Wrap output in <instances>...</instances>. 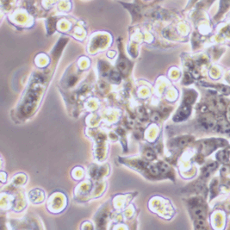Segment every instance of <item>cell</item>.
Segmentation results:
<instances>
[{
	"mask_svg": "<svg viewBox=\"0 0 230 230\" xmlns=\"http://www.w3.org/2000/svg\"><path fill=\"white\" fill-rule=\"evenodd\" d=\"M194 214H195V216L196 217H198V218H202V217H203L204 216V211L202 208L196 207L194 209Z\"/></svg>",
	"mask_w": 230,
	"mask_h": 230,
	"instance_id": "obj_4",
	"label": "cell"
},
{
	"mask_svg": "<svg viewBox=\"0 0 230 230\" xmlns=\"http://www.w3.org/2000/svg\"><path fill=\"white\" fill-rule=\"evenodd\" d=\"M36 95L34 91H29V94H28L27 98H26V101H25V104H24V106H23V110H24L26 113L30 111L31 109L33 108L35 101H36Z\"/></svg>",
	"mask_w": 230,
	"mask_h": 230,
	"instance_id": "obj_1",
	"label": "cell"
},
{
	"mask_svg": "<svg viewBox=\"0 0 230 230\" xmlns=\"http://www.w3.org/2000/svg\"><path fill=\"white\" fill-rule=\"evenodd\" d=\"M190 114V107L189 106H185L178 112V114L175 116V120H182V119H185Z\"/></svg>",
	"mask_w": 230,
	"mask_h": 230,
	"instance_id": "obj_2",
	"label": "cell"
},
{
	"mask_svg": "<svg viewBox=\"0 0 230 230\" xmlns=\"http://www.w3.org/2000/svg\"><path fill=\"white\" fill-rule=\"evenodd\" d=\"M64 41H60V43H59L58 45H57V47H55L54 53H58V54H59V53L60 52V50H61V49H60V48H62V47H63V45H65V43H66V42H64Z\"/></svg>",
	"mask_w": 230,
	"mask_h": 230,
	"instance_id": "obj_8",
	"label": "cell"
},
{
	"mask_svg": "<svg viewBox=\"0 0 230 230\" xmlns=\"http://www.w3.org/2000/svg\"><path fill=\"white\" fill-rule=\"evenodd\" d=\"M110 80L113 81V82H119L121 79V77H120L119 73H117V72H115V71H113V72L110 73Z\"/></svg>",
	"mask_w": 230,
	"mask_h": 230,
	"instance_id": "obj_3",
	"label": "cell"
},
{
	"mask_svg": "<svg viewBox=\"0 0 230 230\" xmlns=\"http://www.w3.org/2000/svg\"><path fill=\"white\" fill-rule=\"evenodd\" d=\"M145 156H146L147 159H148V160H153L154 159H155V153H153V151L152 150H147L146 151V153H145Z\"/></svg>",
	"mask_w": 230,
	"mask_h": 230,
	"instance_id": "obj_5",
	"label": "cell"
},
{
	"mask_svg": "<svg viewBox=\"0 0 230 230\" xmlns=\"http://www.w3.org/2000/svg\"><path fill=\"white\" fill-rule=\"evenodd\" d=\"M152 119L153 121H158L159 119V114L158 113H153V115H152Z\"/></svg>",
	"mask_w": 230,
	"mask_h": 230,
	"instance_id": "obj_10",
	"label": "cell"
},
{
	"mask_svg": "<svg viewBox=\"0 0 230 230\" xmlns=\"http://www.w3.org/2000/svg\"><path fill=\"white\" fill-rule=\"evenodd\" d=\"M205 228V224H204L203 221H198L196 223V229H202Z\"/></svg>",
	"mask_w": 230,
	"mask_h": 230,
	"instance_id": "obj_9",
	"label": "cell"
},
{
	"mask_svg": "<svg viewBox=\"0 0 230 230\" xmlns=\"http://www.w3.org/2000/svg\"><path fill=\"white\" fill-rule=\"evenodd\" d=\"M148 167L149 171H150L151 174H153V175H154V176H156V175L159 174V169L158 168V167L153 166V165H148Z\"/></svg>",
	"mask_w": 230,
	"mask_h": 230,
	"instance_id": "obj_6",
	"label": "cell"
},
{
	"mask_svg": "<svg viewBox=\"0 0 230 230\" xmlns=\"http://www.w3.org/2000/svg\"><path fill=\"white\" fill-rule=\"evenodd\" d=\"M190 141H191V140L187 139V138H182V139H180L179 141H178V146H181V147L185 146Z\"/></svg>",
	"mask_w": 230,
	"mask_h": 230,
	"instance_id": "obj_7",
	"label": "cell"
}]
</instances>
